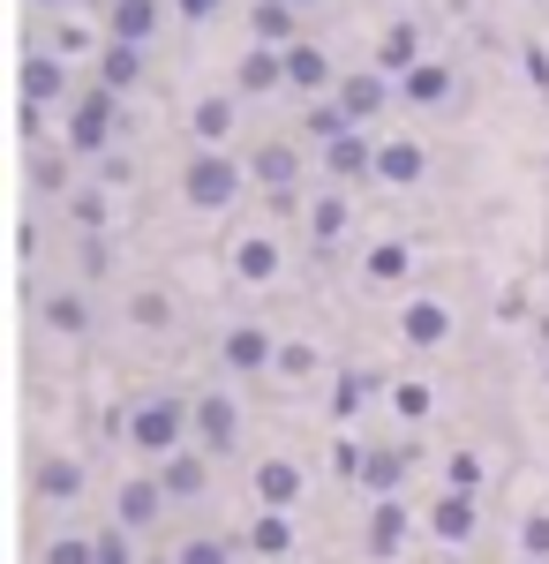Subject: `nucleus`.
Wrapping results in <instances>:
<instances>
[{"instance_id": "14", "label": "nucleus", "mask_w": 549, "mask_h": 564, "mask_svg": "<svg viewBox=\"0 0 549 564\" xmlns=\"http://www.w3.org/2000/svg\"><path fill=\"white\" fill-rule=\"evenodd\" d=\"M173 564H234V550L212 542V534H196V542H181V557H173Z\"/></svg>"}, {"instance_id": "17", "label": "nucleus", "mask_w": 549, "mask_h": 564, "mask_svg": "<svg viewBox=\"0 0 549 564\" xmlns=\"http://www.w3.org/2000/svg\"><path fill=\"white\" fill-rule=\"evenodd\" d=\"M98 564H136V550H128V527L98 534Z\"/></svg>"}, {"instance_id": "5", "label": "nucleus", "mask_w": 549, "mask_h": 564, "mask_svg": "<svg viewBox=\"0 0 549 564\" xmlns=\"http://www.w3.org/2000/svg\"><path fill=\"white\" fill-rule=\"evenodd\" d=\"M166 505V481H128L121 489V527H151Z\"/></svg>"}, {"instance_id": "2", "label": "nucleus", "mask_w": 549, "mask_h": 564, "mask_svg": "<svg viewBox=\"0 0 549 564\" xmlns=\"http://www.w3.org/2000/svg\"><path fill=\"white\" fill-rule=\"evenodd\" d=\"M399 542H407V505H391V497H384L377 512H369V534H362V550H369V557H391Z\"/></svg>"}, {"instance_id": "8", "label": "nucleus", "mask_w": 549, "mask_h": 564, "mask_svg": "<svg viewBox=\"0 0 549 564\" xmlns=\"http://www.w3.org/2000/svg\"><path fill=\"white\" fill-rule=\"evenodd\" d=\"M39 497H61V505L84 497V467H76V459H45L39 467Z\"/></svg>"}, {"instance_id": "9", "label": "nucleus", "mask_w": 549, "mask_h": 564, "mask_svg": "<svg viewBox=\"0 0 549 564\" xmlns=\"http://www.w3.org/2000/svg\"><path fill=\"white\" fill-rule=\"evenodd\" d=\"M196 430H204L212 452H226V444H234V406H226V399H204V406H196Z\"/></svg>"}, {"instance_id": "1", "label": "nucleus", "mask_w": 549, "mask_h": 564, "mask_svg": "<svg viewBox=\"0 0 549 564\" xmlns=\"http://www.w3.org/2000/svg\"><path fill=\"white\" fill-rule=\"evenodd\" d=\"M128 436H136V452H173V444H181V406H173V399H151V406H136Z\"/></svg>"}, {"instance_id": "21", "label": "nucleus", "mask_w": 549, "mask_h": 564, "mask_svg": "<svg viewBox=\"0 0 549 564\" xmlns=\"http://www.w3.org/2000/svg\"><path fill=\"white\" fill-rule=\"evenodd\" d=\"M527 564H535V557H527Z\"/></svg>"}, {"instance_id": "20", "label": "nucleus", "mask_w": 549, "mask_h": 564, "mask_svg": "<svg viewBox=\"0 0 549 564\" xmlns=\"http://www.w3.org/2000/svg\"><path fill=\"white\" fill-rule=\"evenodd\" d=\"M226 121H234L226 106H204V113H196V129H204V135H226Z\"/></svg>"}, {"instance_id": "6", "label": "nucleus", "mask_w": 549, "mask_h": 564, "mask_svg": "<svg viewBox=\"0 0 549 564\" xmlns=\"http://www.w3.org/2000/svg\"><path fill=\"white\" fill-rule=\"evenodd\" d=\"M256 497H263L271 512H287V505L301 497V467H287V459H271V467L256 475Z\"/></svg>"}, {"instance_id": "4", "label": "nucleus", "mask_w": 549, "mask_h": 564, "mask_svg": "<svg viewBox=\"0 0 549 564\" xmlns=\"http://www.w3.org/2000/svg\"><path fill=\"white\" fill-rule=\"evenodd\" d=\"M429 527H437V542H466V534H474V489H452V497H437Z\"/></svg>"}, {"instance_id": "16", "label": "nucleus", "mask_w": 549, "mask_h": 564, "mask_svg": "<svg viewBox=\"0 0 549 564\" xmlns=\"http://www.w3.org/2000/svg\"><path fill=\"white\" fill-rule=\"evenodd\" d=\"M519 550H527L535 564H549V520H542V512H535V520L519 527Z\"/></svg>"}, {"instance_id": "13", "label": "nucleus", "mask_w": 549, "mask_h": 564, "mask_svg": "<svg viewBox=\"0 0 549 564\" xmlns=\"http://www.w3.org/2000/svg\"><path fill=\"white\" fill-rule=\"evenodd\" d=\"M45 564H98V542H84V534H61V542L45 550Z\"/></svg>"}, {"instance_id": "18", "label": "nucleus", "mask_w": 549, "mask_h": 564, "mask_svg": "<svg viewBox=\"0 0 549 564\" xmlns=\"http://www.w3.org/2000/svg\"><path fill=\"white\" fill-rule=\"evenodd\" d=\"M234 263H241L249 279H263V271H271V249H263V241H249V249H241V257H234Z\"/></svg>"}, {"instance_id": "12", "label": "nucleus", "mask_w": 549, "mask_h": 564, "mask_svg": "<svg viewBox=\"0 0 549 564\" xmlns=\"http://www.w3.org/2000/svg\"><path fill=\"white\" fill-rule=\"evenodd\" d=\"M263 332H234V339H226V361H234V369H263Z\"/></svg>"}, {"instance_id": "15", "label": "nucleus", "mask_w": 549, "mask_h": 564, "mask_svg": "<svg viewBox=\"0 0 549 564\" xmlns=\"http://www.w3.org/2000/svg\"><path fill=\"white\" fill-rule=\"evenodd\" d=\"M407 339H444V308H407Z\"/></svg>"}, {"instance_id": "10", "label": "nucleus", "mask_w": 549, "mask_h": 564, "mask_svg": "<svg viewBox=\"0 0 549 564\" xmlns=\"http://www.w3.org/2000/svg\"><path fill=\"white\" fill-rule=\"evenodd\" d=\"M399 475H407V459H399V452H377V459L362 467V481H369L377 497H391V489H399Z\"/></svg>"}, {"instance_id": "3", "label": "nucleus", "mask_w": 549, "mask_h": 564, "mask_svg": "<svg viewBox=\"0 0 549 564\" xmlns=\"http://www.w3.org/2000/svg\"><path fill=\"white\" fill-rule=\"evenodd\" d=\"M234 166H226V159H196V166H189V204H226V196H234Z\"/></svg>"}, {"instance_id": "7", "label": "nucleus", "mask_w": 549, "mask_h": 564, "mask_svg": "<svg viewBox=\"0 0 549 564\" xmlns=\"http://www.w3.org/2000/svg\"><path fill=\"white\" fill-rule=\"evenodd\" d=\"M249 550H256V557H287V550H294V527H287V512H271V505H263V520L249 527Z\"/></svg>"}, {"instance_id": "19", "label": "nucleus", "mask_w": 549, "mask_h": 564, "mask_svg": "<svg viewBox=\"0 0 549 564\" xmlns=\"http://www.w3.org/2000/svg\"><path fill=\"white\" fill-rule=\"evenodd\" d=\"M256 174H263V181H287V174H294V159H287V151H263V159H256Z\"/></svg>"}, {"instance_id": "11", "label": "nucleus", "mask_w": 549, "mask_h": 564, "mask_svg": "<svg viewBox=\"0 0 549 564\" xmlns=\"http://www.w3.org/2000/svg\"><path fill=\"white\" fill-rule=\"evenodd\" d=\"M159 481H166V497H196V489H204V467H196V459L181 452V459H173V467H166Z\"/></svg>"}]
</instances>
